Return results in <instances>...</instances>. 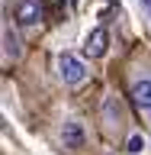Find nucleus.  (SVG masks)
<instances>
[{
  "label": "nucleus",
  "mask_w": 151,
  "mask_h": 155,
  "mask_svg": "<svg viewBox=\"0 0 151 155\" xmlns=\"http://www.w3.org/2000/svg\"><path fill=\"white\" fill-rule=\"evenodd\" d=\"M125 87H129V100H132L142 126L151 136V61H135L125 74Z\"/></svg>",
  "instance_id": "nucleus-1"
},
{
  "label": "nucleus",
  "mask_w": 151,
  "mask_h": 155,
  "mask_svg": "<svg viewBox=\"0 0 151 155\" xmlns=\"http://www.w3.org/2000/svg\"><path fill=\"white\" fill-rule=\"evenodd\" d=\"M100 129L109 142H122L125 136H129V113H125V104L119 94H109L103 97V104H100Z\"/></svg>",
  "instance_id": "nucleus-2"
},
{
  "label": "nucleus",
  "mask_w": 151,
  "mask_h": 155,
  "mask_svg": "<svg viewBox=\"0 0 151 155\" xmlns=\"http://www.w3.org/2000/svg\"><path fill=\"white\" fill-rule=\"evenodd\" d=\"M55 74L64 87H84L90 81V65H87L84 55H74V52H61L55 58Z\"/></svg>",
  "instance_id": "nucleus-3"
},
{
  "label": "nucleus",
  "mask_w": 151,
  "mask_h": 155,
  "mask_svg": "<svg viewBox=\"0 0 151 155\" xmlns=\"http://www.w3.org/2000/svg\"><path fill=\"white\" fill-rule=\"evenodd\" d=\"M58 149L61 152H80L87 149V126L77 116H64L58 126Z\"/></svg>",
  "instance_id": "nucleus-4"
},
{
  "label": "nucleus",
  "mask_w": 151,
  "mask_h": 155,
  "mask_svg": "<svg viewBox=\"0 0 151 155\" xmlns=\"http://www.w3.org/2000/svg\"><path fill=\"white\" fill-rule=\"evenodd\" d=\"M13 19H16V26L23 32H36L42 26V7H39V0H16Z\"/></svg>",
  "instance_id": "nucleus-5"
},
{
  "label": "nucleus",
  "mask_w": 151,
  "mask_h": 155,
  "mask_svg": "<svg viewBox=\"0 0 151 155\" xmlns=\"http://www.w3.org/2000/svg\"><path fill=\"white\" fill-rule=\"evenodd\" d=\"M0 39H3V65H16L19 58H23V39H19V32L13 29V23L10 19H3V29H0Z\"/></svg>",
  "instance_id": "nucleus-6"
},
{
  "label": "nucleus",
  "mask_w": 151,
  "mask_h": 155,
  "mask_svg": "<svg viewBox=\"0 0 151 155\" xmlns=\"http://www.w3.org/2000/svg\"><path fill=\"white\" fill-rule=\"evenodd\" d=\"M106 42H109L106 29H103V26L93 29V32L87 36V42H84V55H87V58H100V55L106 52Z\"/></svg>",
  "instance_id": "nucleus-7"
},
{
  "label": "nucleus",
  "mask_w": 151,
  "mask_h": 155,
  "mask_svg": "<svg viewBox=\"0 0 151 155\" xmlns=\"http://www.w3.org/2000/svg\"><path fill=\"white\" fill-rule=\"evenodd\" d=\"M142 145H145L142 136H132V139H129V152H142Z\"/></svg>",
  "instance_id": "nucleus-8"
},
{
  "label": "nucleus",
  "mask_w": 151,
  "mask_h": 155,
  "mask_svg": "<svg viewBox=\"0 0 151 155\" xmlns=\"http://www.w3.org/2000/svg\"><path fill=\"white\" fill-rule=\"evenodd\" d=\"M142 3H145V10H148V13H151V0H142Z\"/></svg>",
  "instance_id": "nucleus-9"
}]
</instances>
